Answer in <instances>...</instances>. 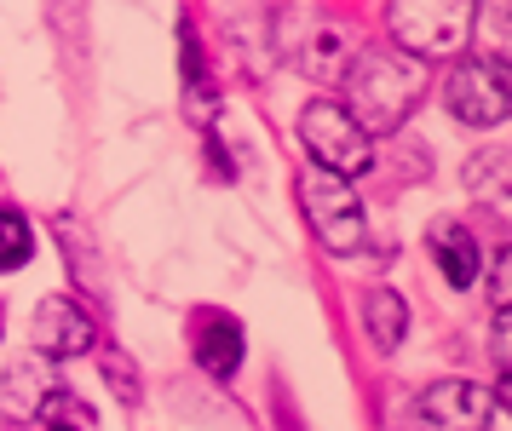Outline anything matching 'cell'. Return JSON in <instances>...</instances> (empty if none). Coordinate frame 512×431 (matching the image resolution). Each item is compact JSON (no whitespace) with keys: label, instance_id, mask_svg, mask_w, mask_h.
Returning a JSON list of instances; mask_svg holds the SVG:
<instances>
[{"label":"cell","instance_id":"11","mask_svg":"<svg viewBox=\"0 0 512 431\" xmlns=\"http://www.w3.org/2000/svg\"><path fill=\"white\" fill-rule=\"evenodd\" d=\"M196 363L208 368L213 380H231L236 363H242V328L231 317H208L202 334H196Z\"/></svg>","mask_w":512,"mask_h":431},{"label":"cell","instance_id":"13","mask_svg":"<svg viewBox=\"0 0 512 431\" xmlns=\"http://www.w3.org/2000/svg\"><path fill=\"white\" fill-rule=\"evenodd\" d=\"M35 259V230L18 207H0V271H24Z\"/></svg>","mask_w":512,"mask_h":431},{"label":"cell","instance_id":"10","mask_svg":"<svg viewBox=\"0 0 512 431\" xmlns=\"http://www.w3.org/2000/svg\"><path fill=\"white\" fill-rule=\"evenodd\" d=\"M432 259H438V271H443L449 288H472V282H478V242H472L466 225L432 230Z\"/></svg>","mask_w":512,"mask_h":431},{"label":"cell","instance_id":"5","mask_svg":"<svg viewBox=\"0 0 512 431\" xmlns=\"http://www.w3.org/2000/svg\"><path fill=\"white\" fill-rule=\"evenodd\" d=\"M443 104H449V115L466 121V127H495V121H507V110H512L507 64H501V58H466V64H455L449 87H443Z\"/></svg>","mask_w":512,"mask_h":431},{"label":"cell","instance_id":"16","mask_svg":"<svg viewBox=\"0 0 512 431\" xmlns=\"http://www.w3.org/2000/svg\"><path fill=\"white\" fill-rule=\"evenodd\" d=\"M47 431H75V426H47Z\"/></svg>","mask_w":512,"mask_h":431},{"label":"cell","instance_id":"4","mask_svg":"<svg viewBox=\"0 0 512 431\" xmlns=\"http://www.w3.org/2000/svg\"><path fill=\"white\" fill-rule=\"evenodd\" d=\"M300 144H305V156L317 161L323 173H334V179H357V173L374 167V138L334 98H317V104L300 110Z\"/></svg>","mask_w":512,"mask_h":431},{"label":"cell","instance_id":"14","mask_svg":"<svg viewBox=\"0 0 512 431\" xmlns=\"http://www.w3.org/2000/svg\"><path fill=\"white\" fill-rule=\"evenodd\" d=\"M507 288H512V253L495 248V265H489V305H495V317H507Z\"/></svg>","mask_w":512,"mask_h":431},{"label":"cell","instance_id":"3","mask_svg":"<svg viewBox=\"0 0 512 431\" xmlns=\"http://www.w3.org/2000/svg\"><path fill=\"white\" fill-rule=\"evenodd\" d=\"M300 207H305V219H311V236H317L328 253L351 259V253L369 248V219H363V202L351 196L346 179H334L323 167H305L300 173Z\"/></svg>","mask_w":512,"mask_h":431},{"label":"cell","instance_id":"9","mask_svg":"<svg viewBox=\"0 0 512 431\" xmlns=\"http://www.w3.org/2000/svg\"><path fill=\"white\" fill-rule=\"evenodd\" d=\"M52 391H58L52 368L41 363V357H18V363L6 368V391H0V403L18 414V420H29V414H41V403H47Z\"/></svg>","mask_w":512,"mask_h":431},{"label":"cell","instance_id":"6","mask_svg":"<svg viewBox=\"0 0 512 431\" xmlns=\"http://www.w3.org/2000/svg\"><path fill=\"white\" fill-rule=\"evenodd\" d=\"M282 46H288L294 69H305V75H346L351 52H357V41H351L346 23L323 18V12H300V18H288L282 23Z\"/></svg>","mask_w":512,"mask_h":431},{"label":"cell","instance_id":"1","mask_svg":"<svg viewBox=\"0 0 512 431\" xmlns=\"http://www.w3.org/2000/svg\"><path fill=\"white\" fill-rule=\"evenodd\" d=\"M420 98H426V64H420V58L397 52V46H363V52H351L346 104H340V110H346L369 138L397 133V127L415 115Z\"/></svg>","mask_w":512,"mask_h":431},{"label":"cell","instance_id":"8","mask_svg":"<svg viewBox=\"0 0 512 431\" xmlns=\"http://www.w3.org/2000/svg\"><path fill=\"white\" fill-rule=\"evenodd\" d=\"M35 345H41V357H81V351H93V317L64 294L41 299L35 305Z\"/></svg>","mask_w":512,"mask_h":431},{"label":"cell","instance_id":"12","mask_svg":"<svg viewBox=\"0 0 512 431\" xmlns=\"http://www.w3.org/2000/svg\"><path fill=\"white\" fill-rule=\"evenodd\" d=\"M363 334L374 340V351H397V340L409 334V305H403V294L374 288V294L363 299Z\"/></svg>","mask_w":512,"mask_h":431},{"label":"cell","instance_id":"7","mask_svg":"<svg viewBox=\"0 0 512 431\" xmlns=\"http://www.w3.org/2000/svg\"><path fill=\"white\" fill-rule=\"evenodd\" d=\"M420 431H489L495 397L478 380H438V386L420 391Z\"/></svg>","mask_w":512,"mask_h":431},{"label":"cell","instance_id":"2","mask_svg":"<svg viewBox=\"0 0 512 431\" xmlns=\"http://www.w3.org/2000/svg\"><path fill=\"white\" fill-rule=\"evenodd\" d=\"M478 23V0H386V29L392 46L420 64L432 58H461Z\"/></svg>","mask_w":512,"mask_h":431},{"label":"cell","instance_id":"15","mask_svg":"<svg viewBox=\"0 0 512 431\" xmlns=\"http://www.w3.org/2000/svg\"><path fill=\"white\" fill-rule=\"evenodd\" d=\"M104 368H110V380H116L121 403H139V380H133V368L121 363V357H104Z\"/></svg>","mask_w":512,"mask_h":431}]
</instances>
